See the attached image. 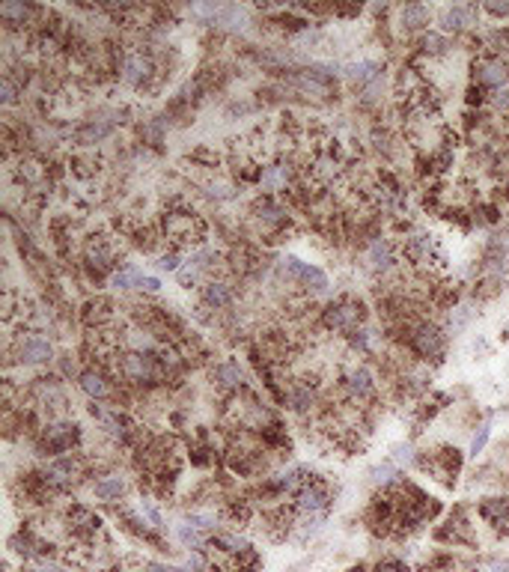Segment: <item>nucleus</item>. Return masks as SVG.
Masks as SVG:
<instances>
[{"instance_id":"5","label":"nucleus","mask_w":509,"mask_h":572,"mask_svg":"<svg viewBox=\"0 0 509 572\" xmlns=\"http://www.w3.org/2000/svg\"><path fill=\"white\" fill-rule=\"evenodd\" d=\"M473 84L483 87L485 93H494V89H501L509 84V66L497 57V54H483V57L473 60Z\"/></svg>"},{"instance_id":"9","label":"nucleus","mask_w":509,"mask_h":572,"mask_svg":"<svg viewBox=\"0 0 509 572\" xmlns=\"http://www.w3.org/2000/svg\"><path fill=\"white\" fill-rule=\"evenodd\" d=\"M77 385H81V390L90 399H107L110 394H114V385H110V379L105 369H84V373H77Z\"/></svg>"},{"instance_id":"34","label":"nucleus","mask_w":509,"mask_h":572,"mask_svg":"<svg viewBox=\"0 0 509 572\" xmlns=\"http://www.w3.org/2000/svg\"><path fill=\"white\" fill-rule=\"evenodd\" d=\"M414 450L408 444H396L393 447V462H402V465H408V462H414V456H411Z\"/></svg>"},{"instance_id":"21","label":"nucleus","mask_w":509,"mask_h":572,"mask_svg":"<svg viewBox=\"0 0 509 572\" xmlns=\"http://www.w3.org/2000/svg\"><path fill=\"white\" fill-rule=\"evenodd\" d=\"M126 489H128V483L123 477H105V480H98V483L93 486V495L98 501H116V498L126 495Z\"/></svg>"},{"instance_id":"26","label":"nucleus","mask_w":509,"mask_h":572,"mask_svg":"<svg viewBox=\"0 0 509 572\" xmlns=\"http://www.w3.org/2000/svg\"><path fill=\"white\" fill-rule=\"evenodd\" d=\"M18 93H21V87L6 75L3 81H0V102H3L6 108H13V105H18Z\"/></svg>"},{"instance_id":"15","label":"nucleus","mask_w":509,"mask_h":572,"mask_svg":"<svg viewBox=\"0 0 509 572\" xmlns=\"http://www.w3.org/2000/svg\"><path fill=\"white\" fill-rule=\"evenodd\" d=\"M203 305L208 310H224L232 305V289L224 284V280H208L203 286Z\"/></svg>"},{"instance_id":"29","label":"nucleus","mask_w":509,"mask_h":572,"mask_svg":"<svg viewBox=\"0 0 509 572\" xmlns=\"http://www.w3.org/2000/svg\"><path fill=\"white\" fill-rule=\"evenodd\" d=\"M489 423H483L480 430H477V435H473V441H471V456H480L483 453V447L489 444Z\"/></svg>"},{"instance_id":"18","label":"nucleus","mask_w":509,"mask_h":572,"mask_svg":"<svg viewBox=\"0 0 509 572\" xmlns=\"http://www.w3.org/2000/svg\"><path fill=\"white\" fill-rule=\"evenodd\" d=\"M370 263H372V272H390L396 265V256H393V244L384 242V239H375L370 244Z\"/></svg>"},{"instance_id":"2","label":"nucleus","mask_w":509,"mask_h":572,"mask_svg":"<svg viewBox=\"0 0 509 572\" xmlns=\"http://www.w3.org/2000/svg\"><path fill=\"white\" fill-rule=\"evenodd\" d=\"M81 441V426L72 423L69 418H51L45 426L39 430V453L57 459L63 453H72V447Z\"/></svg>"},{"instance_id":"23","label":"nucleus","mask_w":509,"mask_h":572,"mask_svg":"<svg viewBox=\"0 0 509 572\" xmlns=\"http://www.w3.org/2000/svg\"><path fill=\"white\" fill-rule=\"evenodd\" d=\"M420 48H423V54H429V57H438V54H444L450 48V42L444 33H426L423 39H420Z\"/></svg>"},{"instance_id":"36","label":"nucleus","mask_w":509,"mask_h":572,"mask_svg":"<svg viewBox=\"0 0 509 572\" xmlns=\"http://www.w3.org/2000/svg\"><path fill=\"white\" fill-rule=\"evenodd\" d=\"M372 572H408V569H405V564H400V560H381Z\"/></svg>"},{"instance_id":"22","label":"nucleus","mask_w":509,"mask_h":572,"mask_svg":"<svg viewBox=\"0 0 509 572\" xmlns=\"http://www.w3.org/2000/svg\"><path fill=\"white\" fill-rule=\"evenodd\" d=\"M301 286L307 289V293H325L328 289V274L322 272V268H316V265H310L307 263V268H304V274H301Z\"/></svg>"},{"instance_id":"20","label":"nucleus","mask_w":509,"mask_h":572,"mask_svg":"<svg viewBox=\"0 0 509 572\" xmlns=\"http://www.w3.org/2000/svg\"><path fill=\"white\" fill-rule=\"evenodd\" d=\"M39 9H33L27 3H0V18L6 21L9 27H21V24H27L30 15H36Z\"/></svg>"},{"instance_id":"28","label":"nucleus","mask_w":509,"mask_h":572,"mask_svg":"<svg viewBox=\"0 0 509 572\" xmlns=\"http://www.w3.org/2000/svg\"><path fill=\"white\" fill-rule=\"evenodd\" d=\"M176 274H179V284H182V286H188V289H191V286L197 284V277H200L203 272H200V265H197V263L191 260L188 265H182V268H179V272H176Z\"/></svg>"},{"instance_id":"4","label":"nucleus","mask_w":509,"mask_h":572,"mask_svg":"<svg viewBox=\"0 0 509 572\" xmlns=\"http://www.w3.org/2000/svg\"><path fill=\"white\" fill-rule=\"evenodd\" d=\"M13 358L21 367H39V364H48L54 358V346H51V340L42 337V334L27 331V334H18L15 337Z\"/></svg>"},{"instance_id":"25","label":"nucleus","mask_w":509,"mask_h":572,"mask_svg":"<svg viewBox=\"0 0 509 572\" xmlns=\"http://www.w3.org/2000/svg\"><path fill=\"white\" fill-rule=\"evenodd\" d=\"M179 543L185 548H191V552H197V548L203 545V531H197L194 525H182V528H179Z\"/></svg>"},{"instance_id":"37","label":"nucleus","mask_w":509,"mask_h":572,"mask_svg":"<svg viewBox=\"0 0 509 572\" xmlns=\"http://www.w3.org/2000/svg\"><path fill=\"white\" fill-rule=\"evenodd\" d=\"M483 9H485V13H489V15H494V18H503V15H509V3H485Z\"/></svg>"},{"instance_id":"6","label":"nucleus","mask_w":509,"mask_h":572,"mask_svg":"<svg viewBox=\"0 0 509 572\" xmlns=\"http://www.w3.org/2000/svg\"><path fill=\"white\" fill-rule=\"evenodd\" d=\"M322 319H325L328 328L351 334V331L363 328V305L360 301H351V298H340V301H334V305H328Z\"/></svg>"},{"instance_id":"27","label":"nucleus","mask_w":509,"mask_h":572,"mask_svg":"<svg viewBox=\"0 0 509 572\" xmlns=\"http://www.w3.org/2000/svg\"><path fill=\"white\" fill-rule=\"evenodd\" d=\"M140 134H143V140H146V143H152V147H158L161 138H164V119H149L146 126L140 129Z\"/></svg>"},{"instance_id":"8","label":"nucleus","mask_w":509,"mask_h":572,"mask_svg":"<svg viewBox=\"0 0 509 572\" xmlns=\"http://www.w3.org/2000/svg\"><path fill=\"white\" fill-rule=\"evenodd\" d=\"M152 72H155V63H152L149 54L131 51V54L119 57V78H123V84H128V87H143L152 78Z\"/></svg>"},{"instance_id":"13","label":"nucleus","mask_w":509,"mask_h":572,"mask_svg":"<svg viewBox=\"0 0 509 572\" xmlns=\"http://www.w3.org/2000/svg\"><path fill=\"white\" fill-rule=\"evenodd\" d=\"M110 131H114V119H96L93 117L75 131V140H77V147H96V143H102Z\"/></svg>"},{"instance_id":"38","label":"nucleus","mask_w":509,"mask_h":572,"mask_svg":"<svg viewBox=\"0 0 509 572\" xmlns=\"http://www.w3.org/2000/svg\"><path fill=\"white\" fill-rule=\"evenodd\" d=\"M140 289H146V293H158V289H161L158 277H143V280H140Z\"/></svg>"},{"instance_id":"14","label":"nucleus","mask_w":509,"mask_h":572,"mask_svg":"<svg viewBox=\"0 0 509 572\" xmlns=\"http://www.w3.org/2000/svg\"><path fill=\"white\" fill-rule=\"evenodd\" d=\"M480 515L497 531H509V498H485L480 504Z\"/></svg>"},{"instance_id":"12","label":"nucleus","mask_w":509,"mask_h":572,"mask_svg":"<svg viewBox=\"0 0 509 572\" xmlns=\"http://www.w3.org/2000/svg\"><path fill=\"white\" fill-rule=\"evenodd\" d=\"M346 394L355 399V402H363V399H370V397H375V381H372V373L367 367H355L351 373L346 376Z\"/></svg>"},{"instance_id":"32","label":"nucleus","mask_w":509,"mask_h":572,"mask_svg":"<svg viewBox=\"0 0 509 572\" xmlns=\"http://www.w3.org/2000/svg\"><path fill=\"white\" fill-rule=\"evenodd\" d=\"M158 268H161V272H179V254H176V251H167V254H161L158 256Z\"/></svg>"},{"instance_id":"1","label":"nucleus","mask_w":509,"mask_h":572,"mask_svg":"<svg viewBox=\"0 0 509 572\" xmlns=\"http://www.w3.org/2000/svg\"><path fill=\"white\" fill-rule=\"evenodd\" d=\"M402 328H405L408 349L417 358H423V361H441V358H444L447 340H444V334H441L438 325L426 322V319H405Z\"/></svg>"},{"instance_id":"30","label":"nucleus","mask_w":509,"mask_h":572,"mask_svg":"<svg viewBox=\"0 0 509 572\" xmlns=\"http://www.w3.org/2000/svg\"><path fill=\"white\" fill-rule=\"evenodd\" d=\"M489 102L501 110V114H509V84L501 87V89H494V93L489 96Z\"/></svg>"},{"instance_id":"35","label":"nucleus","mask_w":509,"mask_h":572,"mask_svg":"<svg viewBox=\"0 0 509 572\" xmlns=\"http://www.w3.org/2000/svg\"><path fill=\"white\" fill-rule=\"evenodd\" d=\"M185 569H191V572H203V569H206V557H203L200 548L188 555V566H185Z\"/></svg>"},{"instance_id":"16","label":"nucleus","mask_w":509,"mask_h":572,"mask_svg":"<svg viewBox=\"0 0 509 572\" xmlns=\"http://www.w3.org/2000/svg\"><path fill=\"white\" fill-rule=\"evenodd\" d=\"M212 376L218 379V385H220V388L238 390V388H241V379H245V369H241L238 361H220V364H215Z\"/></svg>"},{"instance_id":"19","label":"nucleus","mask_w":509,"mask_h":572,"mask_svg":"<svg viewBox=\"0 0 509 572\" xmlns=\"http://www.w3.org/2000/svg\"><path fill=\"white\" fill-rule=\"evenodd\" d=\"M379 69H381V66L375 60H360V63H351L346 69V75H349V81L355 84L358 89H363L367 84H372L375 78H379Z\"/></svg>"},{"instance_id":"10","label":"nucleus","mask_w":509,"mask_h":572,"mask_svg":"<svg viewBox=\"0 0 509 572\" xmlns=\"http://www.w3.org/2000/svg\"><path fill=\"white\" fill-rule=\"evenodd\" d=\"M477 21H480V9L477 6H447L444 13H441V27L453 30V33L477 27Z\"/></svg>"},{"instance_id":"39","label":"nucleus","mask_w":509,"mask_h":572,"mask_svg":"<svg viewBox=\"0 0 509 572\" xmlns=\"http://www.w3.org/2000/svg\"><path fill=\"white\" fill-rule=\"evenodd\" d=\"M39 572H66L63 566H57V564H42L39 566Z\"/></svg>"},{"instance_id":"7","label":"nucleus","mask_w":509,"mask_h":572,"mask_svg":"<svg viewBox=\"0 0 509 572\" xmlns=\"http://www.w3.org/2000/svg\"><path fill=\"white\" fill-rule=\"evenodd\" d=\"M84 265L90 272V277L98 280L102 274H110L116 268V254L105 239H90L84 248Z\"/></svg>"},{"instance_id":"24","label":"nucleus","mask_w":509,"mask_h":572,"mask_svg":"<svg viewBox=\"0 0 509 572\" xmlns=\"http://www.w3.org/2000/svg\"><path fill=\"white\" fill-rule=\"evenodd\" d=\"M140 280H143V274L135 265H128V268H123V272H116L114 277H110V286L114 289H131V286H140Z\"/></svg>"},{"instance_id":"33","label":"nucleus","mask_w":509,"mask_h":572,"mask_svg":"<svg viewBox=\"0 0 509 572\" xmlns=\"http://www.w3.org/2000/svg\"><path fill=\"white\" fill-rule=\"evenodd\" d=\"M140 510H143V515H146V519H149V525H152V528H164V519H161V513L155 510L149 501H143V504H140Z\"/></svg>"},{"instance_id":"3","label":"nucleus","mask_w":509,"mask_h":572,"mask_svg":"<svg viewBox=\"0 0 509 572\" xmlns=\"http://www.w3.org/2000/svg\"><path fill=\"white\" fill-rule=\"evenodd\" d=\"M164 235H170L179 244H203L206 223L194 212H167L164 215Z\"/></svg>"},{"instance_id":"11","label":"nucleus","mask_w":509,"mask_h":572,"mask_svg":"<svg viewBox=\"0 0 509 572\" xmlns=\"http://www.w3.org/2000/svg\"><path fill=\"white\" fill-rule=\"evenodd\" d=\"M298 510L301 513H328V507H331V495H328V489L322 486V483H310V486H304L301 492H298Z\"/></svg>"},{"instance_id":"40","label":"nucleus","mask_w":509,"mask_h":572,"mask_svg":"<svg viewBox=\"0 0 509 572\" xmlns=\"http://www.w3.org/2000/svg\"><path fill=\"white\" fill-rule=\"evenodd\" d=\"M497 572H509V557H503L501 564H497Z\"/></svg>"},{"instance_id":"17","label":"nucleus","mask_w":509,"mask_h":572,"mask_svg":"<svg viewBox=\"0 0 509 572\" xmlns=\"http://www.w3.org/2000/svg\"><path fill=\"white\" fill-rule=\"evenodd\" d=\"M400 21H402L405 30H426L429 21H432V9L423 6V3H408V6H402Z\"/></svg>"},{"instance_id":"31","label":"nucleus","mask_w":509,"mask_h":572,"mask_svg":"<svg viewBox=\"0 0 509 572\" xmlns=\"http://www.w3.org/2000/svg\"><path fill=\"white\" fill-rule=\"evenodd\" d=\"M188 525H194L197 531H212V528H215V515H208V513H191Z\"/></svg>"}]
</instances>
